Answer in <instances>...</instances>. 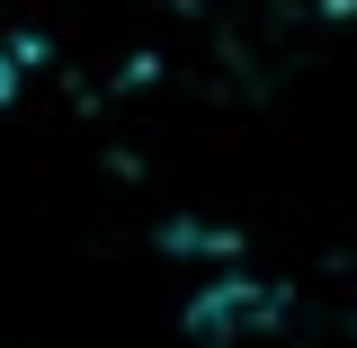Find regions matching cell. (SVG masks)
Wrapping results in <instances>:
<instances>
[{
	"mask_svg": "<svg viewBox=\"0 0 357 348\" xmlns=\"http://www.w3.org/2000/svg\"><path fill=\"white\" fill-rule=\"evenodd\" d=\"M277 312H286V295H277V286L241 277V268H223L215 286L188 304V340H197V348H232V340H250V331H268Z\"/></svg>",
	"mask_w": 357,
	"mask_h": 348,
	"instance_id": "obj_1",
	"label": "cell"
},
{
	"mask_svg": "<svg viewBox=\"0 0 357 348\" xmlns=\"http://www.w3.org/2000/svg\"><path fill=\"white\" fill-rule=\"evenodd\" d=\"M18 72H27V63H18V45H0V107L18 98Z\"/></svg>",
	"mask_w": 357,
	"mask_h": 348,
	"instance_id": "obj_2",
	"label": "cell"
}]
</instances>
